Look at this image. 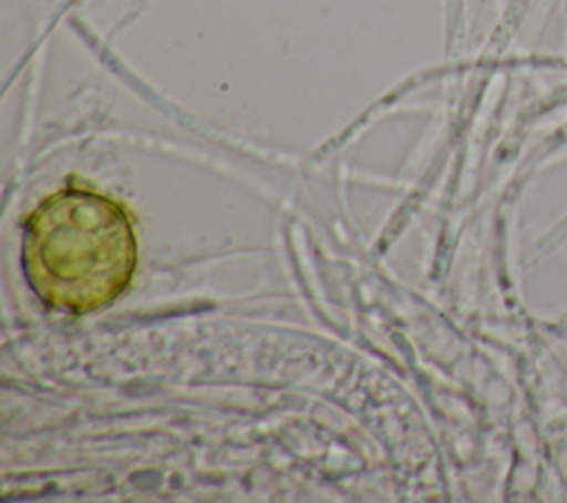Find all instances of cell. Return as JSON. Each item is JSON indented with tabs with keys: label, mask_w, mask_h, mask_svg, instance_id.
Here are the masks:
<instances>
[{
	"label": "cell",
	"mask_w": 567,
	"mask_h": 503,
	"mask_svg": "<svg viewBox=\"0 0 567 503\" xmlns=\"http://www.w3.org/2000/svg\"><path fill=\"white\" fill-rule=\"evenodd\" d=\"M137 246L124 208L93 191L64 188L27 219L22 266L42 301L66 312L111 304L131 281Z\"/></svg>",
	"instance_id": "obj_1"
}]
</instances>
